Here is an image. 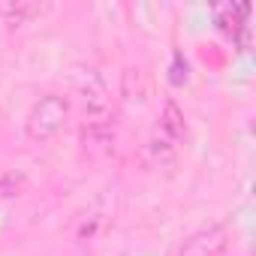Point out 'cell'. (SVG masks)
Returning <instances> with one entry per match:
<instances>
[{"instance_id":"6da1fadb","label":"cell","mask_w":256,"mask_h":256,"mask_svg":"<svg viewBox=\"0 0 256 256\" xmlns=\"http://www.w3.org/2000/svg\"><path fill=\"white\" fill-rule=\"evenodd\" d=\"M66 114H70V102L66 96L60 94H46L34 102L28 120H24V130H28V139L34 142H52L66 124Z\"/></svg>"},{"instance_id":"7a4b0ae2","label":"cell","mask_w":256,"mask_h":256,"mask_svg":"<svg viewBox=\"0 0 256 256\" xmlns=\"http://www.w3.org/2000/svg\"><path fill=\"white\" fill-rule=\"evenodd\" d=\"M70 84L78 90L88 108V120H112V96L102 82V76L94 66H72L70 70Z\"/></svg>"},{"instance_id":"3957f363","label":"cell","mask_w":256,"mask_h":256,"mask_svg":"<svg viewBox=\"0 0 256 256\" xmlns=\"http://www.w3.org/2000/svg\"><path fill=\"white\" fill-rule=\"evenodd\" d=\"M226 250H229V232L223 226H205L181 244L178 256H226Z\"/></svg>"},{"instance_id":"277c9868","label":"cell","mask_w":256,"mask_h":256,"mask_svg":"<svg viewBox=\"0 0 256 256\" xmlns=\"http://www.w3.org/2000/svg\"><path fill=\"white\" fill-rule=\"evenodd\" d=\"M157 133H160L169 145L184 142V136H187V118H184V108H181L175 100H166V106H163V112H160Z\"/></svg>"},{"instance_id":"5b68a950","label":"cell","mask_w":256,"mask_h":256,"mask_svg":"<svg viewBox=\"0 0 256 256\" xmlns=\"http://www.w3.org/2000/svg\"><path fill=\"white\" fill-rule=\"evenodd\" d=\"M52 10V4H40V0H6L0 4V18L6 24H28L40 16H46Z\"/></svg>"},{"instance_id":"8992f818","label":"cell","mask_w":256,"mask_h":256,"mask_svg":"<svg viewBox=\"0 0 256 256\" xmlns=\"http://www.w3.org/2000/svg\"><path fill=\"white\" fill-rule=\"evenodd\" d=\"M247 12H250L247 4H226V6H217V24H220V30H226L229 36H235V34L247 24Z\"/></svg>"}]
</instances>
